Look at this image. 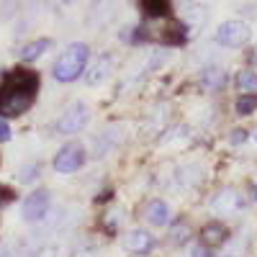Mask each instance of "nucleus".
Here are the masks:
<instances>
[{
	"label": "nucleus",
	"mask_w": 257,
	"mask_h": 257,
	"mask_svg": "<svg viewBox=\"0 0 257 257\" xmlns=\"http://www.w3.org/2000/svg\"><path fill=\"white\" fill-rule=\"evenodd\" d=\"M39 77L29 70H16L0 85V116H21L34 103Z\"/></svg>",
	"instance_id": "obj_1"
},
{
	"label": "nucleus",
	"mask_w": 257,
	"mask_h": 257,
	"mask_svg": "<svg viewBox=\"0 0 257 257\" xmlns=\"http://www.w3.org/2000/svg\"><path fill=\"white\" fill-rule=\"evenodd\" d=\"M88 57H90L88 44H82V41L70 44L62 52V57L54 62V70H52L54 80L57 82H75L85 72V67H88Z\"/></svg>",
	"instance_id": "obj_2"
},
{
	"label": "nucleus",
	"mask_w": 257,
	"mask_h": 257,
	"mask_svg": "<svg viewBox=\"0 0 257 257\" xmlns=\"http://www.w3.org/2000/svg\"><path fill=\"white\" fill-rule=\"evenodd\" d=\"M249 39H252V29L247 21H239V18H229L224 24H219V29L213 31V41L219 47H226V49L247 47Z\"/></svg>",
	"instance_id": "obj_3"
},
{
	"label": "nucleus",
	"mask_w": 257,
	"mask_h": 257,
	"mask_svg": "<svg viewBox=\"0 0 257 257\" xmlns=\"http://www.w3.org/2000/svg\"><path fill=\"white\" fill-rule=\"evenodd\" d=\"M90 121V111H88V105L85 103H72L67 111H64L57 121V134L59 137H72V134H80L85 126H88Z\"/></svg>",
	"instance_id": "obj_4"
},
{
	"label": "nucleus",
	"mask_w": 257,
	"mask_h": 257,
	"mask_svg": "<svg viewBox=\"0 0 257 257\" xmlns=\"http://www.w3.org/2000/svg\"><path fill=\"white\" fill-rule=\"evenodd\" d=\"M85 165V147L82 144H67L62 147L57 157H54V170L62 175H70V173H77V170Z\"/></svg>",
	"instance_id": "obj_5"
},
{
	"label": "nucleus",
	"mask_w": 257,
	"mask_h": 257,
	"mask_svg": "<svg viewBox=\"0 0 257 257\" xmlns=\"http://www.w3.org/2000/svg\"><path fill=\"white\" fill-rule=\"evenodd\" d=\"M49 190H34L31 196H26L24 206H21V216H24V221L29 224H39L41 219L47 216V211H49Z\"/></svg>",
	"instance_id": "obj_6"
},
{
	"label": "nucleus",
	"mask_w": 257,
	"mask_h": 257,
	"mask_svg": "<svg viewBox=\"0 0 257 257\" xmlns=\"http://www.w3.org/2000/svg\"><path fill=\"white\" fill-rule=\"evenodd\" d=\"M242 208H244V198L239 196L237 190H231V188L216 193V196L211 198V211L219 213V216H231V213H237Z\"/></svg>",
	"instance_id": "obj_7"
},
{
	"label": "nucleus",
	"mask_w": 257,
	"mask_h": 257,
	"mask_svg": "<svg viewBox=\"0 0 257 257\" xmlns=\"http://www.w3.org/2000/svg\"><path fill=\"white\" fill-rule=\"evenodd\" d=\"M206 21H208V11L203 8V6H188L185 8V34H188V39H193V36H198L201 34V29L206 26Z\"/></svg>",
	"instance_id": "obj_8"
},
{
	"label": "nucleus",
	"mask_w": 257,
	"mask_h": 257,
	"mask_svg": "<svg viewBox=\"0 0 257 257\" xmlns=\"http://www.w3.org/2000/svg\"><path fill=\"white\" fill-rule=\"evenodd\" d=\"M113 57L111 54H103V57H98L95 62H93V67L88 70V75H85V80H88V85H100V82H105L108 80V75L113 72Z\"/></svg>",
	"instance_id": "obj_9"
},
{
	"label": "nucleus",
	"mask_w": 257,
	"mask_h": 257,
	"mask_svg": "<svg viewBox=\"0 0 257 257\" xmlns=\"http://www.w3.org/2000/svg\"><path fill=\"white\" fill-rule=\"evenodd\" d=\"M123 244H126V249H128V252L144 254V252H149V249L155 247V237H152L149 231H144V229H132V231L126 234Z\"/></svg>",
	"instance_id": "obj_10"
},
{
	"label": "nucleus",
	"mask_w": 257,
	"mask_h": 257,
	"mask_svg": "<svg viewBox=\"0 0 257 257\" xmlns=\"http://www.w3.org/2000/svg\"><path fill=\"white\" fill-rule=\"evenodd\" d=\"M144 219L152 224V226H165L170 221V206L165 201H160V198L149 201L147 208H144Z\"/></svg>",
	"instance_id": "obj_11"
},
{
	"label": "nucleus",
	"mask_w": 257,
	"mask_h": 257,
	"mask_svg": "<svg viewBox=\"0 0 257 257\" xmlns=\"http://www.w3.org/2000/svg\"><path fill=\"white\" fill-rule=\"evenodd\" d=\"M224 82H226V72L221 67H206L201 72V85H203V90H211V93H216L224 88Z\"/></svg>",
	"instance_id": "obj_12"
},
{
	"label": "nucleus",
	"mask_w": 257,
	"mask_h": 257,
	"mask_svg": "<svg viewBox=\"0 0 257 257\" xmlns=\"http://www.w3.org/2000/svg\"><path fill=\"white\" fill-rule=\"evenodd\" d=\"M52 49V39H36V41H29V44L24 47V52H21V59L24 62H36L44 57V52Z\"/></svg>",
	"instance_id": "obj_13"
},
{
	"label": "nucleus",
	"mask_w": 257,
	"mask_h": 257,
	"mask_svg": "<svg viewBox=\"0 0 257 257\" xmlns=\"http://www.w3.org/2000/svg\"><path fill=\"white\" fill-rule=\"evenodd\" d=\"M201 237H203V244H224V242H226V229H224L221 224L213 221V224L203 226Z\"/></svg>",
	"instance_id": "obj_14"
},
{
	"label": "nucleus",
	"mask_w": 257,
	"mask_h": 257,
	"mask_svg": "<svg viewBox=\"0 0 257 257\" xmlns=\"http://www.w3.org/2000/svg\"><path fill=\"white\" fill-rule=\"evenodd\" d=\"M139 6L149 18H162L170 11V0H139Z\"/></svg>",
	"instance_id": "obj_15"
},
{
	"label": "nucleus",
	"mask_w": 257,
	"mask_h": 257,
	"mask_svg": "<svg viewBox=\"0 0 257 257\" xmlns=\"http://www.w3.org/2000/svg\"><path fill=\"white\" fill-rule=\"evenodd\" d=\"M237 85H239V90L247 93V95L257 93V72H239Z\"/></svg>",
	"instance_id": "obj_16"
},
{
	"label": "nucleus",
	"mask_w": 257,
	"mask_h": 257,
	"mask_svg": "<svg viewBox=\"0 0 257 257\" xmlns=\"http://www.w3.org/2000/svg\"><path fill=\"white\" fill-rule=\"evenodd\" d=\"M254 108H257V95H239L237 98V113L239 116H252L254 113Z\"/></svg>",
	"instance_id": "obj_17"
},
{
	"label": "nucleus",
	"mask_w": 257,
	"mask_h": 257,
	"mask_svg": "<svg viewBox=\"0 0 257 257\" xmlns=\"http://www.w3.org/2000/svg\"><path fill=\"white\" fill-rule=\"evenodd\" d=\"M167 59H170V52H165V49L155 52V54H152V59H147V64H144V72H155V70H160Z\"/></svg>",
	"instance_id": "obj_18"
},
{
	"label": "nucleus",
	"mask_w": 257,
	"mask_h": 257,
	"mask_svg": "<svg viewBox=\"0 0 257 257\" xmlns=\"http://www.w3.org/2000/svg\"><path fill=\"white\" fill-rule=\"evenodd\" d=\"M229 142H231V144H244V142H247V132H244V128H234L231 137H229Z\"/></svg>",
	"instance_id": "obj_19"
},
{
	"label": "nucleus",
	"mask_w": 257,
	"mask_h": 257,
	"mask_svg": "<svg viewBox=\"0 0 257 257\" xmlns=\"http://www.w3.org/2000/svg\"><path fill=\"white\" fill-rule=\"evenodd\" d=\"M190 257H211V252L206 249V244H193L190 247Z\"/></svg>",
	"instance_id": "obj_20"
},
{
	"label": "nucleus",
	"mask_w": 257,
	"mask_h": 257,
	"mask_svg": "<svg viewBox=\"0 0 257 257\" xmlns=\"http://www.w3.org/2000/svg\"><path fill=\"white\" fill-rule=\"evenodd\" d=\"M21 180H24V183H34L36 180V167H24V170H21Z\"/></svg>",
	"instance_id": "obj_21"
},
{
	"label": "nucleus",
	"mask_w": 257,
	"mask_h": 257,
	"mask_svg": "<svg viewBox=\"0 0 257 257\" xmlns=\"http://www.w3.org/2000/svg\"><path fill=\"white\" fill-rule=\"evenodd\" d=\"M8 139H11V126L0 118V142H8Z\"/></svg>",
	"instance_id": "obj_22"
},
{
	"label": "nucleus",
	"mask_w": 257,
	"mask_h": 257,
	"mask_svg": "<svg viewBox=\"0 0 257 257\" xmlns=\"http://www.w3.org/2000/svg\"><path fill=\"white\" fill-rule=\"evenodd\" d=\"M178 6H183V8H188V6H193V0H175Z\"/></svg>",
	"instance_id": "obj_23"
},
{
	"label": "nucleus",
	"mask_w": 257,
	"mask_h": 257,
	"mask_svg": "<svg viewBox=\"0 0 257 257\" xmlns=\"http://www.w3.org/2000/svg\"><path fill=\"white\" fill-rule=\"evenodd\" d=\"M249 139H252V142L257 144V128H254V132H252V137H249Z\"/></svg>",
	"instance_id": "obj_24"
},
{
	"label": "nucleus",
	"mask_w": 257,
	"mask_h": 257,
	"mask_svg": "<svg viewBox=\"0 0 257 257\" xmlns=\"http://www.w3.org/2000/svg\"><path fill=\"white\" fill-rule=\"evenodd\" d=\"M59 3H75V0H59Z\"/></svg>",
	"instance_id": "obj_25"
},
{
	"label": "nucleus",
	"mask_w": 257,
	"mask_h": 257,
	"mask_svg": "<svg viewBox=\"0 0 257 257\" xmlns=\"http://www.w3.org/2000/svg\"><path fill=\"white\" fill-rule=\"evenodd\" d=\"M252 193H254V201H257V185H254V190H252Z\"/></svg>",
	"instance_id": "obj_26"
},
{
	"label": "nucleus",
	"mask_w": 257,
	"mask_h": 257,
	"mask_svg": "<svg viewBox=\"0 0 257 257\" xmlns=\"http://www.w3.org/2000/svg\"><path fill=\"white\" fill-rule=\"evenodd\" d=\"M93 3H95V0H93Z\"/></svg>",
	"instance_id": "obj_27"
}]
</instances>
